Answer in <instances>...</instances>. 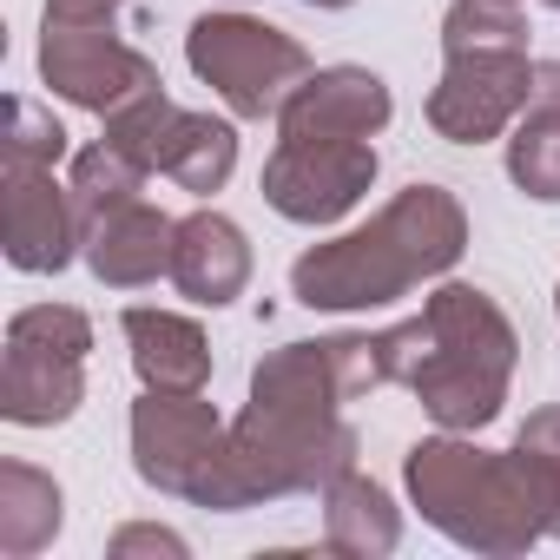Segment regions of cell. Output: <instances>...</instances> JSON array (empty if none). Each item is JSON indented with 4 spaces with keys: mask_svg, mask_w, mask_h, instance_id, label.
I'll return each instance as SVG.
<instances>
[{
    "mask_svg": "<svg viewBox=\"0 0 560 560\" xmlns=\"http://www.w3.org/2000/svg\"><path fill=\"white\" fill-rule=\"evenodd\" d=\"M383 389L376 337H317L284 343L250 370V402L224 429V455L198 494V508L237 514L284 494H324L357 468V429L343 402Z\"/></svg>",
    "mask_w": 560,
    "mask_h": 560,
    "instance_id": "cell-1",
    "label": "cell"
},
{
    "mask_svg": "<svg viewBox=\"0 0 560 560\" xmlns=\"http://www.w3.org/2000/svg\"><path fill=\"white\" fill-rule=\"evenodd\" d=\"M514 357H521V337H514L508 311L475 284H442L422 304V317L376 330L383 383L416 389V402L455 435L488 429L501 416Z\"/></svg>",
    "mask_w": 560,
    "mask_h": 560,
    "instance_id": "cell-2",
    "label": "cell"
},
{
    "mask_svg": "<svg viewBox=\"0 0 560 560\" xmlns=\"http://www.w3.org/2000/svg\"><path fill=\"white\" fill-rule=\"evenodd\" d=\"M462 250H468L462 198L442 185H409L370 224H357L330 244H311L291 264V291L311 311H376V304L409 298L429 277L455 270Z\"/></svg>",
    "mask_w": 560,
    "mask_h": 560,
    "instance_id": "cell-3",
    "label": "cell"
},
{
    "mask_svg": "<svg viewBox=\"0 0 560 560\" xmlns=\"http://www.w3.org/2000/svg\"><path fill=\"white\" fill-rule=\"evenodd\" d=\"M402 481H409V501L422 508V521L442 527L468 553L514 560L547 534V494L521 448H475L448 429V435H429L409 448Z\"/></svg>",
    "mask_w": 560,
    "mask_h": 560,
    "instance_id": "cell-4",
    "label": "cell"
},
{
    "mask_svg": "<svg viewBox=\"0 0 560 560\" xmlns=\"http://www.w3.org/2000/svg\"><path fill=\"white\" fill-rule=\"evenodd\" d=\"M442 80L429 93V126L455 145L501 139L534 100L521 0H455L442 14Z\"/></svg>",
    "mask_w": 560,
    "mask_h": 560,
    "instance_id": "cell-5",
    "label": "cell"
},
{
    "mask_svg": "<svg viewBox=\"0 0 560 560\" xmlns=\"http://www.w3.org/2000/svg\"><path fill=\"white\" fill-rule=\"evenodd\" d=\"M40 80L86 106V113H119L126 100H139L145 86H165L159 67L126 47L119 34V0H47L40 14Z\"/></svg>",
    "mask_w": 560,
    "mask_h": 560,
    "instance_id": "cell-6",
    "label": "cell"
},
{
    "mask_svg": "<svg viewBox=\"0 0 560 560\" xmlns=\"http://www.w3.org/2000/svg\"><path fill=\"white\" fill-rule=\"evenodd\" d=\"M185 60L237 119H277L284 100L311 80V54L284 27L250 21V14H205V21H191Z\"/></svg>",
    "mask_w": 560,
    "mask_h": 560,
    "instance_id": "cell-7",
    "label": "cell"
},
{
    "mask_svg": "<svg viewBox=\"0 0 560 560\" xmlns=\"http://www.w3.org/2000/svg\"><path fill=\"white\" fill-rule=\"evenodd\" d=\"M86 350L93 324L67 304H34L8 324V357H0V416L21 429H54L86 396Z\"/></svg>",
    "mask_w": 560,
    "mask_h": 560,
    "instance_id": "cell-8",
    "label": "cell"
},
{
    "mask_svg": "<svg viewBox=\"0 0 560 560\" xmlns=\"http://www.w3.org/2000/svg\"><path fill=\"white\" fill-rule=\"evenodd\" d=\"M106 139L139 159L145 172H165L185 191H224V178L237 172V132L211 113H185L165 100V86H145L139 100H126L119 113H106Z\"/></svg>",
    "mask_w": 560,
    "mask_h": 560,
    "instance_id": "cell-9",
    "label": "cell"
},
{
    "mask_svg": "<svg viewBox=\"0 0 560 560\" xmlns=\"http://www.w3.org/2000/svg\"><path fill=\"white\" fill-rule=\"evenodd\" d=\"M224 416L198 389H145L132 402V468L159 494L198 501L218 455H224Z\"/></svg>",
    "mask_w": 560,
    "mask_h": 560,
    "instance_id": "cell-10",
    "label": "cell"
},
{
    "mask_svg": "<svg viewBox=\"0 0 560 560\" xmlns=\"http://www.w3.org/2000/svg\"><path fill=\"white\" fill-rule=\"evenodd\" d=\"M376 185L370 139H277L264 159V205L291 224H337Z\"/></svg>",
    "mask_w": 560,
    "mask_h": 560,
    "instance_id": "cell-11",
    "label": "cell"
},
{
    "mask_svg": "<svg viewBox=\"0 0 560 560\" xmlns=\"http://www.w3.org/2000/svg\"><path fill=\"white\" fill-rule=\"evenodd\" d=\"M0 191H8V205H0L8 264L14 270H67L80 250L73 185H54V165H40V159H8Z\"/></svg>",
    "mask_w": 560,
    "mask_h": 560,
    "instance_id": "cell-12",
    "label": "cell"
},
{
    "mask_svg": "<svg viewBox=\"0 0 560 560\" xmlns=\"http://www.w3.org/2000/svg\"><path fill=\"white\" fill-rule=\"evenodd\" d=\"M389 113V86L370 67H324L284 100L277 139H376Z\"/></svg>",
    "mask_w": 560,
    "mask_h": 560,
    "instance_id": "cell-13",
    "label": "cell"
},
{
    "mask_svg": "<svg viewBox=\"0 0 560 560\" xmlns=\"http://www.w3.org/2000/svg\"><path fill=\"white\" fill-rule=\"evenodd\" d=\"M172 237H178V218H165V211H152L145 198H132V205L106 211V218L80 237V250H86V264H93L100 284L139 291V284L172 277Z\"/></svg>",
    "mask_w": 560,
    "mask_h": 560,
    "instance_id": "cell-14",
    "label": "cell"
},
{
    "mask_svg": "<svg viewBox=\"0 0 560 560\" xmlns=\"http://www.w3.org/2000/svg\"><path fill=\"white\" fill-rule=\"evenodd\" d=\"M172 284L191 298V304H231L244 298L250 284V244L244 231L224 218V211H191L178 218V237H172Z\"/></svg>",
    "mask_w": 560,
    "mask_h": 560,
    "instance_id": "cell-15",
    "label": "cell"
},
{
    "mask_svg": "<svg viewBox=\"0 0 560 560\" xmlns=\"http://www.w3.org/2000/svg\"><path fill=\"white\" fill-rule=\"evenodd\" d=\"M126 343H132V370L145 389H205L211 383V343L191 317L178 311H126Z\"/></svg>",
    "mask_w": 560,
    "mask_h": 560,
    "instance_id": "cell-16",
    "label": "cell"
},
{
    "mask_svg": "<svg viewBox=\"0 0 560 560\" xmlns=\"http://www.w3.org/2000/svg\"><path fill=\"white\" fill-rule=\"evenodd\" d=\"M324 534H330L337 553L376 560V553H389L402 540V514H396V501H389L383 481H370V475L350 468V475H337L324 488Z\"/></svg>",
    "mask_w": 560,
    "mask_h": 560,
    "instance_id": "cell-17",
    "label": "cell"
},
{
    "mask_svg": "<svg viewBox=\"0 0 560 560\" xmlns=\"http://www.w3.org/2000/svg\"><path fill=\"white\" fill-rule=\"evenodd\" d=\"M60 534V481L34 462H0V553L27 560Z\"/></svg>",
    "mask_w": 560,
    "mask_h": 560,
    "instance_id": "cell-18",
    "label": "cell"
},
{
    "mask_svg": "<svg viewBox=\"0 0 560 560\" xmlns=\"http://www.w3.org/2000/svg\"><path fill=\"white\" fill-rule=\"evenodd\" d=\"M145 178H152V172H145L139 159H126L113 139H93V145L73 159V178H67V185H73V211H80V237H86L106 211L132 205V198L145 191Z\"/></svg>",
    "mask_w": 560,
    "mask_h": 560,
    "instance_id": "cell-19",
    "label": "cell"
},
{
    "mask_svg": "<svg viewBox=\"0 0 560 560\" xmlns=\"http://www.w3.org/2000/svg\"><path fill=\"white\" fill-rule=\"evenodd\" d=\"M508 178L527 198L560 205V106L553 100H527V113L508 126Z\"/></svg>",
    "mask_w": 560,
    "mask_h": 560,
    "instance_id": "cell-20",
    "label": "cell"
},
{
    "mask_svg": "<svg viewBox=\"0 0 560 560\" xmlns=\"http://www.w3.org/2000/svg\"><path fill=\"white\" fill-rule=\"evenodd\" d=\"M514 448L527 455V468H534V481H540V494H547V534L560 540V409H534V416L521 422Z\"/></svg>",
    "mask_w": 560,
    "mask_h": 560,
    "instance_id": "cell-21",
    "label": "cell"
},
{
    "mask_svg": "<svg viewBox=\"0 0 560 560\" xmlns=\"http://www.w3.org/2000/svg\"><path fill=\"white\" fill-rule=\"evenodd\" d=\"M67 152V126L34 106V100H8V159H40V165H60Z\"/></svg>",
    "mask_w": 560,
    "mask_h": 560,
    "instance_id": "cell-22",
    "label": "cell"
},
{
    "mask_svg": "<svg viewBox=\"0 0 560 560\" xmlns=\"http://www.w3.org/2000/svg\"><path fill=\"white\" fill-rule=\"evenodd\" d=\"M106 553H113V560H132V553H165V560H185V540H178L172 527H119Z\"/></svg>",
    "mask_w": 560,
    "mask_h": 560,
    "instance_id": "cell-23",
    "label": "cell"
},
{
    "mask_svg": "<svg viewBox=\"0 0 560 560\" xmlns=\"http://www.w3.org/2000/svg\"><path fill=\"white\" fill-rule=\"evenodd\" d=\"M304 8H350V0H304Z\"/></svg>",
    "mask_w": 560,
    "mask_h": 560,
    "instance_id": "cell-24",
    "label": "cell"
},
{
    "mask_svg": "<svg viewBox=\"0 0 560 560\" xmlns=\"http://www.w3.org/2000/svg\"><path fill=\"white\" fill-rule=\"evenodd\" d=\"M553 311H560V291H553Z\"/></svg>",
    "mask_w": 560,
    "mask_h": 560,
    "instance_id": "cell-25",
    "label": "cell"
},
{
    "mask_svg": "<svg viewBox=\"0 0 560 560\" xmlns=\"http://www.w3.org/2000/svg\"><path fill=\"white\" fill-rule=\"evenodd\" d=\"M547 8H560V0H547Z\"/></svg>",
    "mask_w": 560,
    "mask_h": 560,
    "instance_id": "cell-26",
    "label": "cell"
}]
</instances>
